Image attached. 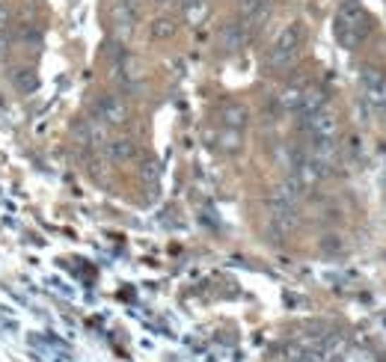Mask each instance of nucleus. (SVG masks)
<instances>
[{"label": "nucleus", "instance_id": "f257e3e1", "mask_svg": "<svg viewBox=\"0 0 386 362\" xmlns=\"http://www.w3.org/2000/svg\"><path fill=\"white\" fill-rule=\"evenodd\" d=\"M371 33V18L368 12L356 4V0H348V4H342L339 16H336V39L342 42V48H360L363 42L368 39Z\"/></svg>", "mask_w": 386, "mask_h": 362}, {"label": "nucleus", "instance_id": "f03ea898", "mask_svg": "<svg viewBox=\"0 0 386 362\" xmlns=\"http://www.w3.org/2000/svg\"><path fill=\"white\" fill-rule=\"evenodd\" d=\"M300 48H303V27L294 21L289 27H282L279 36L274 39V45H270V51H267V68L270 71L291 68L294 60H297V54H300Z\"/></svg>", "mask_w": 386, "mask_h": 362}, {"label": "nucleus", "instance_id": "7ed1b4c3", "mask_svg": "<svg viewBox=\"0 0 386 362\" xmlns=\"http://www.w3.org/2000/svg\"><path fill=\"white\" fill-rule=\"evenodd\" d=\"M303 193H306V184L291 172L289 179L274 187V193H270V208H297Z\"/></svg>", "mask_w": 386, "mask_h": 362}, {"label": "nucleus", "instance_id": "20e7f679", "mask_svg": "<svg viewBox=\"0 0 386 362\" xmlns=\"http://www.w3.org/2000/svg\"><path fill=\"white\" fill-rule=\"evenodd\" d=\"M300 217H297V208H270V217H267V238L270 241H285L297 229Z\"/></svg>", "mask_w": 386, "mask_h": 362}, {"label": "nucleus", "instance_id": "39448f33", "mask_svg": "<svg viewBox=\"0 0 386 362\" xmlns=\"http://www.w3.org/2000/svg\"><path fill=\"white\" fill-rule=\"evenodd\" d=\"M110 16H113V27H116V36L128 39V36H131V30H134V24H137L140 6H137V0H113Z\"/></svg>", "mask_w": 386, "mask_h": 362}, {"label": "nucleus", "instance_id": "423d86ee", "mask_svg": "<svg viewBox=\"0 0 386 362\" xmlns=\"http://www.w3.org/2000/svg\"><path fill=\"white\" fill-rule=\"evenodd\" d=\"M98 119H104L110 128H119L128 122V104L119 95H104L98 101Z\"/></svg>", "mask_w": 386, "mask_h": 362}, {"label": "nucleus", "instance_id": "0eeeda50", "mask_svg": "<svg viewBox=\"0 0 386 362\" xmlns=\"http://www.w3.org/2000/svg\"><path fill=\"white\" fill-rule=\"evenodd\" d=\"M363 90H366V98L375 107H386V75L383 71L366 68L363 71Z\"/></svg>", "mask_w": 386, "mask_h": 362}, {"label": "nucleus", "instance_id": "6e6552de", "mask_svg": "<svg viewBox=\"0 0 386 362\" xmlns=\"http://www.w3.org/2000/svg\"><path fill=\"white\" fill-rule=\"evenodd\" d=\"M303 128H306V134L312 140H318V137H336L339 122H336V116L330 110H321L315 116H309V119H303Z\"/></svg>", "mask_w": 386, "mask_h": 362}, {"label": "nucleus", "instance_id": "1a4fd4ad", "mask_svg": "<svg viewBox=\"0 0 386 362\" xmlns=\"http://www.w3.org/2000/svg\"><path fill=\"white\" fill-rule=\"evenodd\" d=\"M83 143H87L90 149H107L110 143V125L104 119H87V125H83Z\"/></svg>", "mask_w": 386, "mask_h": 362}, {"label": "nucleus", "instance_id": "9d476101", "mask_svg": "<svg viewBox=\"0 0 386 362\" xmlns=\"http://www.w3.org/2000/svg\"><path fill=\"white\" fill-rule=\"evenodd\" d=\"M104 152H107V157L113 164H128V161H134L137 157V143L131 137H113Z\"/></svg>", "mask_w": 386, "mask_h": 362}, {"label": "nucleus", "instance_id": "9b49d317", "mask_svg": "<svg viewBox=\"0 0 386 362\" xmlns=\"http://www.w3.org/2000/svg\"><path fill=\"white\" fill-rule=\"evenodd\" d=\"M321 110H327V92L321 90V86H309V90H303V101H300L297 116L309 119V116H315Z\"/></svg>", "mask_w": 386, "mask_h": 362}, {"label": "nucleus", "instance_id": "f8f14e48", "mask_svg": "<svg viewBox=\"0 0 386 362\" xmlns=\"http://www.w3.org/2000/svg\"><path fill=\"white\" fill-rule=\"evenodd\" d=\"M244 42H247V24L229 21V24L223 27V33H220L223 51H241V48H244Z\"/></svg>", "mask_w": 386, "mask_h": 362}, {"label": "nucleus", "instance_id": "ddd939ff", "mask_svg": "<svg viewBox=\"0 0 386 362\" xmlns=\"http://www.w3.org/2000/svg\"><path fill=\"white\" fill-rule=\"evenodd\" d=\"M176 30H179V24H176L173 16H158V18L149 24V39H155V42H167V39L176 36Z\"/></svg>", "mask_w": 386, "mask_h": 362}, {"label": "nucleus", "instance_id": "4468645a", "mask_svg": "<svg viewBox=\"0 0 386 362\" xmlns=\"http://www.w3.org/2000/svg\"><path fill=\"white\" fill-rule=\"evenodd\" d=\"M247 122H250V110L244 104H229L223 110V125L229 131H241V128H247Z\"/></svg>", "mask_w": 386, "mask_h": 362}, {"label": "nucleus", "instance_id": "2eb2a0df", "mask_svg": "<svg viewBox=\"0 0 386 362\" xmlns=\"http://www.w3.org/2000/svg\"><path fill=\"white\" fill-rule=\"evenodd\" d=\"M270 16V6L265 4V0H247L244 4V24H262L265 18Z\"/></svg>", "mask_w": 386, "mask_h": 362}, {"label": "nucleus", "instance_id": "dca6fc26", "mask_svg": "<svg viewBox=\"0 0 386 362\" xmlns=\"http://www.w3.org/2000/svg\"><path fill=\"white\" fill-rule=\"evenodd\" d=\"M300 101H303V90H300V86H289V90L279 92V107L285 113H297L300 110Z\"/></svg>", "mask_w": 386, "mask_h": 362}, {"label": "nucleus", "instance_id": "f3484780", "mask_svg": "<svg viewBox=\"0 0 386 362\" xmlns=\"http://www.w3.org/2000/svg\"><path fill=\"white\" fill-rule=\"evenodd\" d=\"M181 9H184V18H188L191 24H199L208 16L205 0H181Z\"/></svg>", "mask_w": 386, "mask_h": 362}, {"label": "nucleus", "instance_id": "a211bd4d", "mask_svg": "<svg viewBox=\"0 0 386 362\" xmlns=\"http://www.w3.org/2000/svg\"><path fill=\"white\" fill-rule=\"evenodd\" d=\"M12 83H16L21 92H33V86H36V75H33L30 68H18V71H12Z\"/></svg>", "mask_w": 386, "mask_h": 362}, {"label": "nucleus", "instance_id": "6ab92c4d", "mask_svg": "<svg viewBox=\"0 0 386 362\" xmlns=\"http://www.w3.org/2000/svg\"><path fill=\"white\" fill-rule=\"evenodd\" d=\"M140 181L143 184H158L161 181V167L155 161H143L140 164Z\"/></svg>", "mask_w": 386, "mask_h": 362}, {"label": "nucleus", "instance_id": "aec40b11", "mask_svg": "<svg viewBox=\"0 0 386 362\" xmlns=\"http://www.w3.org/2000/svg\"><path fill=\"white\" fill-rule=\"evenodd\" d=\"M6 27H9V9H6L4 4H0V33H4Z\"/></svg>", "mask_w": 386, "mask_h": 362}, {"label": "nucleus", "instance_id": "412c9836", "mask_svg": "<svg viewBox=\"0 0 386 362\" xmlns=\"http://www.w3.org/2000/svg\"><path fill=\"white\" fill-rule=\"evenodd\" d=\"M339 247H342V243L336 241V235H330V241H324V243H321V250H330V253H336Z\"/></svg>", "mask_w": 386, "mask_h": 362}, {"label": "nucleus", "instance_id": "4be33fe9", "mask_svg": "<svg viewBox=\"0 0 386 362\" xmlns=\"http://www.w3.org/2000/svg\"><path fill=\"white\" fill-rule=\"evenodd\" d=\"M152 4H155V6H173L176 0H152Z\"/></svg>", "mask_w": 386, "mask_h": 362}]
</instances>
